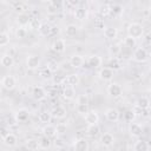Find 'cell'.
I'll return each mask as SVG.
<instances>
[{"label": "cell", "instance_id": "1", "mask_svg": "<svg viewBox=\"0 0 151 151\" xmlns=\"http://www.w3.org/2000/svg\"><path fill=\"white\" fill-rule=\"evenodd\" d=\"M143 33H144V27L139 22H132L127 27V34H129V37H132L134 39L140 38L143 35Z\"/></svg>", "mask_w": 151, "mask_h": 151}, {"label": "cell", "instance_id": "2", "mask_svg": "<svg viewBox=\"0 0 151 151\" xmlns=\"http://www.w3.org/2000/svg\"><path fill=\"white\" fill-rule=\"evenodd\" d=\"M147 58H149V53L146 52L145 48L139 47V48H136L134 50V52H133V60L134 61H137V63H144V61L147 60Z\"/></svg>", "mask_w": 151, "mask_h": 151}, {"label": "cell", "instance_id": "3", "mask_svg": "<svg viewBox=\"0 0 151 151\" xmlns=\"http://www.w3.org/2000/svg\"><path fill=\"white\" fill-rule=\"evenodd\" d=\"M107 93H109L110 97H112V98H118V97H120L122 93H123L122 86L118 85L117 83H112V84H110L109 87H107Z\"/></svg>", "mask_w": 151, "mask_h": 151}, {"label": "cell", "instance_id": "4", "mask_svg": "<svg viewBox=\"0 0 151 151\" xmlns=\"http://www.w3.org/2000/svg\"><path fill=\"white\" fill-rule=\"evenodd\" d=\"M1 85L6 90H12L17 85V80H15V78L13 76H5L1 79Z\"/></svg>", "mask_w": 151, "mask_h": 151}, {"label": "cell", "instance_id": "5", "mask_svg": "<svg viewBox=\"0 0 151 151\" xmlns=\"http://www.w3.org/2000/svg\"><path fill=\"white\" fill-rule=\"evenodd\" d=\"M26 65L29 70L39 68L40 66V58L38 55H28L26 59Z\"/></svg>", "mask_w": 151, "mask_h": 151}, {"label": "cell", "instance_id": "6", "mask_svg": "<svg viewBox=\"0 0 151 151\" xmlns=\"http://www.w3.org/2000/svg\"><path fill=\"white\" fill-rule=\"evenodd\" d=\"M98 74H99V78H100V79L109 81V80H111V79L113 78V76H114V70H112V68H110V67H103V68L99 71Z\"/></svg>", "mask_w": 151, "mask_h": 151}, {"label": "cell", "instance_id": "7", "mask_svg": "<svg viewBox=\"0 0 151 151\" xmlns=\"http://www.w3.org/2000/svg\"><path fill=\"white\" fill-rule=\"evenodd\" d=\"M105 117H106V119L110 120V122H117V120L119 119L120 114H119V111H118L117 109L111 107V109H107V110H106Z\"/></svg>", "mask_w": 151, "mask_h": 151}, {"label": "cell", "instance_id": "8", "mask_svg": "<svg viewBox=\"0 0 151 151\" xmlns=\"http://www.w3.org/2000/svg\"><path fill=\"white\" fill-rule=\"evenodd\" d=\"M98 120H99V116L96 111H88L86 114H85V122L88 124V125H94V124H98Z\"/></svg>", "mask_w": 151, "mask_h": 151}, {"label": "cell", "instance_id": "9", "mask_svg": "<svg viewBox=\"0 0 151 151\" xmlns=\"http://www.w3.org/2000/svg\"><path fill=\"white\" fill-rule=\"evenodd\" d=\"M129 132L132 137H139L143 133V129L138 123H130L129 125Z\"/></svg>", "mask_w": 151, "mask_h": 151}, {"label": "cell", "instance_id": "10", "mask_svg": "<svg viewBox=\"0 0 151 151\" xmlns=\"http://www.w3.org/2000/svg\"><path fill=\"white\" fill-rule=\"evenodd\" d=\"M65 48H66V42L64 39H57L52 44V50L57 53H63L65 51Z\"/></svg>", "mask_w": 151, "mask_h": 151}, {"label": "cell", "instance_id": "11", "mask_svg": "<svg viewBox=\"0 0 151 151\" xmlns=\"http://www.w3.org/2000/svg\"><path fill=\"white\" fill-rule=\"evenodd\" d=\"M32 94H33V97H34V99L35 100H42V99H45L46 98V91L41 87V86H35V87H33V91H32Z\"/></svg>", "mask_w": 151, "mask_h": 151}, {"label": "cell", "instance_id": "12", "mask_svg": "<svg viewBox=\"0 0 151 151\" xmlns=\"http://www.w3.org/2000/svg\"><path fill=\"white\" fill-rule=\"evenodd\" d=\"M51 113H52V117H54V118H57V119H63V118H65L66 114H67L66 109H65L64 106H57V107H54Z\"/></svg>", "mask_w": 151, "mask_h": 151}, {"label": "cell", "instance_id": "13", "mask_svg": "<svg viewBox=\"0 0 151 151\" xmlns=\"http://www.w3.org/2000/svg\"><path fill=\"white\" fill-rule=\"evenodd\" d=\"M114 142V137L112 136V133L110 132H105L101 134L100 137V143L104 145V146H111Z\"/></svg>", "mask_w": 151, "mask_h": 151}, {"label": "cell", "instance_id": "14", "mask_svg": "<svg viewBox=\"0 0 151 151\" xmlns=\"http://www.w3.org/2000/svg\"><path fill=\"white\" fill-rule=\"evenodd\" d=\"M28 118V111L26 109H19L15 113H14V119L17 120V123L19 122H25Z\"/></svg>", "mask_w": 151, "mask_h": 151}, {"label": "cell", "instance_id": "15", "mask_svg": "<svg viewBox=\"0 0 151 151\" xmlns=\"http://www.w3.org/2000/svg\"><path fill=\"white\" fill-rule=\"evenodd\" d=\"M88 149V143L84 138H79L74 143V150L76 151H87Z\"/></svg>", "mask_w": 151, "mask_h": 151}, {"label": "cell", "instance_id": "16", "mask_svg": "<svg viewBox=\"0 0 151 151\" xmlns=\"http://www.w3.org/2000/svg\"><path fill=\"white\" fill-rule=\"evenodd\" d=\"M31 21H32V20H31V18H29V15L26 14V13H20V14L17 17V22H18L21 27L29 25Z\"/></svg>", "mask_w": 151, "mask_h": 151}, {"label": "cell", "instance_id": "17", "mask_svg": "<svg viewBox=\"0 0 151 151\" xmlns=\"http://www.w3.org/2000/svg\"><path fill=\"white\" fill-rule=\"evenodd\" d=\"M83 64H84V58H83L81 55H79V54H74V55H72V57L70 58V65H71L72 67L78 68V67H80Z\"/></svg>", "mask_w": 151, "mask_h": 151}, {"label": "cell", "instance_id": "18", "mask_svg": "<svg viewBox=\"0 0 151 151\" xmlns=\"http://www.w3.org/2000/svg\"><path fill=\"white\" fill-rule=\"evenodd\" d=\"M42 133H44V136H46V137H48V138H53V137H55V136H57L55 126H53V125H51V124L45 125L44 129H42Z\"/></svg>", "mask_w": 151, "mask_h": 151}, {"label": "cell", "instance_id": "19", "mask_svg": "<svg viewBox=\"0 0 151 151\" xmlns=\"http://www.w3.org/2000/svg\"><path fill=\"white\" fill-rule=\"evenodd\" d=\"M79 81H80V78H79V74H77V73H72V74L67 76L65 79V83H67V85H70L72 87L77 86L79 84Z\"/></svg>", "mask_w": 151, "mask_h": 151}, {"label": "cell", "instance_id": "20", "mask_svg": "<svg viewBox=\"0 0 151 151\" xmlns=\"http://www.w3.org/2000/svg\"><path fill=\"white\" fill-rule=\"evenodd\" d=\"M38 32H39V34H40L41 37H47V35H50L51 32H52V26H51L50 24H47V22H42V24L40 25Z\"/></svg>", "mask_w": 151, "mask_h": 151}, {"label": "cell", "instance_id": "21", "mask_svg": "<svg viewBox=\"0 0 151 151\" xmlns=\"http://www.w3.org/2000/svg\"><path fill=\"white\" fill-rule=\"evenodd\" d=\"M2 140H4V144L6 145V146H9V147H12V146H14L15 144H17V136L14 134V133H8L5 138H2Z\"/></svg>", "mask_w": 151, "mask_h": 151}, {"label": "cell", "instance_id": "22", "mask_svg": "<svg viewBox=\"0 0 151 151\" xmlns=\"http://www.w3.org/2000/svg\"><path fill=\"white\" fill-rule=\"evenodd\" d=\"M74 18L78 20H85L87 18V9L84 7H78L74 9Z\"/></svg>", "mask_w": 151, "mask_h": 151}, {"label": "cell", "instance_id": "23", "mask_svg": "<svg viewBox=\"0 0 151 151\" xmlns=\"http://www.w3.org/2000/svg\"><path fill=\"white\" fill-rule=\"evenodd\" d=\"M117 34H118V31L116 27L109 26V27H105V29H104V35L107 39H114L117 37Z\"/></svg>", "mask_w": 151, "mask_h": 151}, {"label": "cell", "instance_id": "24", "mask_svg": "<svg viewBox=\"0 0 151 151\" xmlns=\"http://www.w3.org/2000/svg\"><path fill=\"white\" fill-rule=\"evenodd\" d=\"M87 64L90 67H99L101 65V58L99 55H91L87 59Z\"/></svg>", "mask_w": 151, "mask_h": 151}, {"label": "cell", "instance_id": "25", "mask_svg": "<svg viewBox=\"0 0 151 151\" xmlns=\"http://www.w3.org/2000/svg\"><path fill=\"white\" fill-rule=\"evenodd\" d=\"M0 63H1V65H2L4 67H11V66H13V64H14V59H13V57H11L9 54H4V55L1 57V59H0Z\"/></svg>", "mask_w": 151, "mask_h": 151}, {"label": "cell", "instance_id": "26", "mask_svg": "<svg viewBox=\"0 0 151 151\" xmlns=\"http://www.w3.org/2000/svg\"><path fill=\"white\" fill-rule=\"evenodd\" d=\"M133 151H149V144L145 140H138L133 146Z\"/></svg>", "mask_w": 151, "mask_h": 151}, {"label": "cell", "instance_id": "27", "mask_svg": "<svg viewBox=\"0 0 151 151\" xmlns=\"http://www.w3.org/2000/svg\"><path fill=\"white\" fill-rule=\"evenodd\" d=\"M136 106H137L138 109H140V110H146V109H149V106H150V100H149L147 98H145V97H142V98H139V99L137 100Z\"/></svg>", "mask_w": 151, "mask_h": 151}, {"label": "cell", "instance_id": "28", "mask_svg": "<svg viewBox=\"0 0 151 151\" xmlns=\"http://www.w3.org/2000/svg\"><path fill=\"white\" fill-rule=\"evenodd\" d=\"M51 118H52V113L51 112H47V111H42L39 113V122L40 123H44V124H48L51 122Z\"/></svg>", "mask_w": 151, "mask_h": 151}, {"label": "cell", "instance_id": "29", "mask_svg": "<svg viewBox=\"0 0 151 151\" xmlns=\"http://www.w3.org/2000/svg\"><path fill=\"white\" fill-rule=\"evenodd\" d=\"M86 132H87V134H88L90 137H96V136H98V134H99L100 129H99L98 124H94V125H88V127H87Z\"/></svg>", "mask_w": 151, "mask_h": 151}, {"label": "cell", "instance_id": "30", "mask_svg": "<svg viewBox=\"0 0 151 151\" xmlns=\"http://www.w3.org/2000/svg\"><path fill=\"white\" fill-rule=\"evenodd\" d=\"M74 94H76V91H74V87H72V86H67L63 91V97L65 99H72L74 97Z\"/></svg>", "mask_w": 151, "mask_h": 151}, {"label": "cell", "instance_id": "31", "mask_svg": "<svg viewBox=\"0 0 151 151\" xmlns=\"http://www.w3.org/2000/svg\"><path fill=\"white\" fill-rule=\"evenodd\" d=\"M50 146H51V139L46 136H42L39 139V147L42 149V150H47Z\"/></svg>", "mask_w": 151, "mask_h": 151}, {"label": "cell", "instance_id": "32", "mask_svg": "<svg viewBox=\"0 0 151 151\" xmlns=\"http://www.w3.org/2000/svg\"><path fill=\"white\" fill-rule=\"evenodd\" d=\"M58 6H59V2L50 1V2H48V6H47V13H48V14H57V12H58Z\"/></svg>", "mask_w": 151, "mask_h": 151}, {"label": "cell", "instance_id": "33", "mask_svg": "<svg viewBox=\"0 0 151 151\" xmlns=\"http://www.w3.org/2000/svg\"><path fill=\"white\" fill-rule=\"evenodd\" d=\"M65 32H66V35L73 37V35H76L78 33V27L76 25H72V24L71 25H67L66 28H65Z\"/></svg>", "mask_w": 151, "mask_h": 151}, {"label": "cell", "instance_id": "34", "mask_svg": "<svg viewBox=\"0 0 151 151\" xmlns=\"http://www.w3.org/2000/svg\"><path fill=\"white\" fill-rule=\"evenodd\" d=\"M26 147L31 151H34L39 147V140H35V139H28L26 142Z\"/></svg>", "mask_w": 151, "mask_h": 151}, {"label": "cell", "instance_id": "35", "mask_svg": "<svg viewBox=\"0 0 151 151\" xmlns=\"http://www.w3.org/2000/svg\"><path fill=\"white\" fill-rule=\"evenodd\" d=\"M39 76L44 79H50L52 78V70H50L48 67H45V68H41L39 71Z\"/></svg>", "mask_w": 151, "mask_h": 151}, {"label": "cell", "instance_id": "36", "mask_svg": "<svg viewBox=\"0 0 151 151\" xmlns=\"http://www.w3.org/2000/svg\"><path fill=\"white\" fill-rule=\"evenodd\" d=\"M55 130H57V136H64L67 131V126L64 123H59V124H57Z\"/></svg>", "mask_w": 151, "mask_h": 151}, {"label": "cell", "instance_id": "37", "mask_svg": "<svg viewBox=\"0 0 151 151\" xmlns=\"http://www.w3.org/2000/svg\"><path fill=\"white\" fill-rule=\"evenodd\" d=\"M9 44V35L6 33V32H2L0 34V46L1 47H5Z\"/></svg>", "mask_w": 151, "mask_h": 151}, {"label": "cell", "instance_id": "38", "mask_svg": "<svg viewBox=\"0 0 151 151\" xmlns=\"http://www.w3.org/2000/svg\"><path fill=\"white\" fill-rule=\"evenodd\" d=\"M124 46H125L126 48H132V47H134V46H136V39L127 35V37L124 39Z\"/></svg>", "mask_w": 151, "mask_h": 151}, {"label": "cell", "instance_id": "39", "mask_svg": "<svg viewBox=\"0 0 151 151\" xmlns=\"http://www.w3.org/2000/svg\"><path fill=\"white\" fill-rule=\"evenodd\" d=\"M110 13H112L113 15H119L123 13V7L120 5H114L111 9H110Z\"/></svg>", "mask_w": 151, "mask_h": 151}, {"label": "cell", "instance_id": "40", "mask_svg": "<svg viewBox=\"0 0 151 151\" xmlns=\"http://www.w3.org/2000/svg\"><path fill=\"white\" fill-rule=\"evenodd\" d=\"M26 34H27V31H26L24 27H19V28L15 31V35H17L18 39H22V38H25Z\"/></svg>", "mask_w": 151, "mask_h": 151}, {"label": "cell", "instance_id": "41", "mask_svg": "<svg viewBox=\"0 0 151 151\" xmlns=\"http://www.w3.org/2000/svg\"><path fill=\"white\" fill-rule=\"evenodd\" d=\"M88 111H90V110H88V105H80V104L77 105V112H78V113H80V114H86Z\"/></svg>", "mask_w": 151, "mask_h": 151}, {"label": "cell", "instance_id": "42", "mask_svg": "<svg viewBox=\"0 0 151 151\" xmlns=\"http://www.w3.org/2000/svg\"><path fill=\"white\" fill-rule=\"evenodd\" d=\"M77 101H78V104H80V105H88V98H87L86 94H80V96L78 97Z\"/></svg>", "mask_w": 151, "mask_h": 151}, {"label": "cell", "instance_id": "43", "mask_svg": "<svg viewBox=\"0 0 151 151\" xmlns=\"http://www.w3.org/2000/svg\"><path fill=\"white\" fill-rule=\"evenodd\" d=\"M54 146H55L57 149H63V147L65 146V142H64L60 137H57L55 140H54Z\"/></svg>", "mask_w": 151, "mask_h": 151}, {"label": "cell", "instance_id": "44", "mask_svg": "<svg viewBox=\"0 0 151 151\" xmlns=\"http://www.w3.org/2000/svg\"><path fill=\"white\" fill-rule=\"evenodd\" d=\"M65 77H63V76H53V81L57 84V85H60V84H63V83H65Z\"/></svg>", "mask_w": 151, "mask_h": 151}, {"label": "cell", "instance_id": "45", "mask_svg": "<svg viewBox=\"0 0 151 151\" xmlns=\"http://www.w3.org/2000/svg\"><path fill=\"white\" fill-rule=\"evenodd\" d=\"M124 117H125V119L127 122H132L133 118H134V112L133 111H126L125 114H124Z\"/></svg>", "mask_w": 151, "mask_h": 151}, {"label": "cell", "instance_id": "46", "mask_svg": "<svg viewBox=\"0 0 151 151\" xmlns=\"http://www.w3.org/2000/svg\"><path fill=\"white\" fill-rule=\"evenodd\" d=\"M109 66H110V68H112V70H117V68H119V63H118L116 59H112V60H110Z\"/></svg>", "mask_w": 151, "mask_h": 151}, {"label": "cell", "instance_id": "47", "mask_svg": "<svg viewBox=\"0 0 151 151\" xmlns=\"http://www.w3.org/2000/svg\"><path fill=\"white\" fill-rule=\"evenodd\" d=\"M31 26H32V28H37V29H39V27H40V22L37 20V19H33L32 21H31V24H29Z\"/></svg>", "mask_w": 151, "mask_h": 151}, {"label": "cell", "instance_id": "48", "mask_svg": "<svg viewBox=\"0 0 151 151\" xmlns=\"http://www.w3.org/2000/svg\"><path fill=\"white\" fill-rule=\"evenodd\" d=\"M119 51H120V47H119L118 45H112V46L110 47V52H111V53H114V54H117Z\"/></svg>", "mask_w": 151, "mask_h": 151}, {"label": "cell", "instance_id": "49", "mask_svg": "<svg viewBox=\"0 0 151 151\" xmlns=\"http://www.w3.org/2000/svg\"><path fill=\"white\" fill-rule=\"evenodd\" d=\"M15 11H20V12H22L24 11V7H22V4H17L15 5Z\"/></svg>", "mask_w": 151, "mask_h": 151}, {"label": "cell", "instance_id": "50", "mask_svg": "<svg viewBox=\"0 0 151 151\" xmlns=\"http://www.w3.org/2000/svg\"><path fill=\"white\" fill-rule=\"evenodd\" d=\"M8 133H9V132H7V130H6L5 127H2V129H1V137H2V138H5Z\"/></svg>", "mask_w": 151, "mask_h": 151}, {"label": "cell", "instance_id": "51", "mask_svg": "<svg viewBox=\"0 0 151 151\" xmlns=\"http://www.w3.org/2000/svg\"><path fill=\"white\" fill-rule=\"evenodd\" d=\"M150 58H151V54H150Z\"/></svg>", "mask_w": 151, "mask_h": 151}]
</instances>
